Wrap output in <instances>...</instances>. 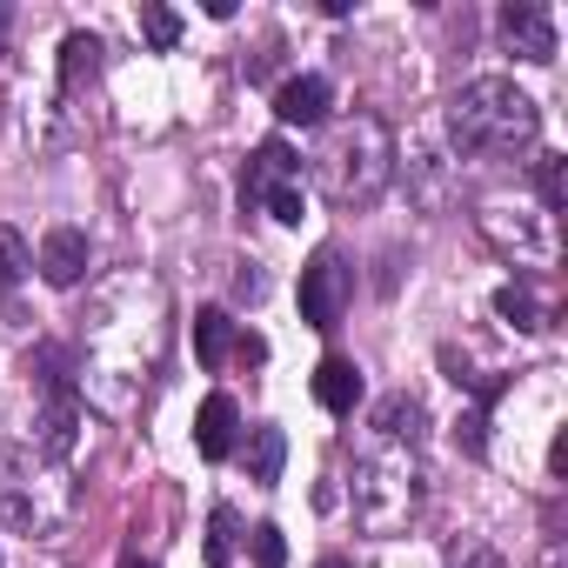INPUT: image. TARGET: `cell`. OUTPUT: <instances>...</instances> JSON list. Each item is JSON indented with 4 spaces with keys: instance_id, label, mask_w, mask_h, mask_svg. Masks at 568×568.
Returning a JSON list of instances; mask_svg holds the SVG:
<instances>
[{
    "instance_id": "cell-2",
    "label": "cell",
    "mask_w": 568,
    "mask_h": 568,
    "mask_svg": "<svg viewBox=\"0 0 568 568\" xmlns=\"http://www.w3.org/2000/svg\"><path fill=\"white\" fill-rule=\"evenodd\" d=\"M395 134H388V121L382 114H355V121H342L328 141H322V154H315V187L335 201V207H368L388 181H395Z\"/></svg>"
},
{
    "instance_id": "cell-26",
    "label": "cell",
    "mask_w": 568,
    "mask_h": 568,
    "mask_svg": "<svg viewBox=\"0 0 568 568\" xmlns=\"http://www.w3.org/2000/svg\"><path fill=\"white\" fill-rule=\"evenodd\" d=\"M315 568H355V561H342V555H328V561H315Z\"/></svg>"
},
{
    "instance_id": "cell-24",
    "label": "cell",
    "mask_w": 568,
    "mask_h": 568,
    "mask_svg": "<svg viewBox=\"0 0 568 568\" xmlns=\"http://www.w3.org/2000/svg\"><path fill=\"white\" fill-rule=\"evenodd\" d=\"M455 561H468V568H501V555H488V548H468V555L455 548Z\"/></svg>"
},
{
    "instance_id": "cell-22",
    "label": "cell",
    "mask_w": 568,
    "mask_h": 568,
    "mask_svg": "<svg viewBox=\"0 0 568 568\" xmlns=\"http://www.w3.org/2000/svg\"><path fill=\"white\" fill-rule=\"evenodd\" d=\"M247 548H254V568H288V535H281L274 521H261L247 535Z\"/></svg>"
},
{
    "instance_id": "cell-11",
    "label": "cell",
    "mask_w": 568,
    "mask_h": 568,
    "mask_svg": "<svg viewBox=\"0 0 568 568\" xmlns=\"http://www.w3.org/2000/svg\"><path fill=\"white\" fill-rule=\"evenodd\" d=\"M315 402H322L328 415H355V402H362V368H355L348 355H328V362L315 368Z\"/></svg>"
},
{
    "instance_id": "cell-8",
    "label": "cell",
    "mask_w": 568,
    "mask_h": 568,
    "mask_svg": "<svg viewBox=\"0 0 568 568\" xmlns=\"http://www.w3.org/2000/svg\"><path fill=\"white\" fill-rule=\"evenodd\" d=\"M74 435H81V395H74V388H68V395H48V408H41V422H34L41 455H48V462H68V455H74Z\"/></svg>"
},
{
    "instance_id": "cell-14",
    "label": "cell",
    "mask_w": 568,
    "mask_h": 568,
    "mask_svg": "<svg viewBox=\"0 0 568 568\" xmlns=\"http://www.w3.org/2000/svg\"><path fill=\"white\" fill-rule=\"evenodd\" d=\"M101 34H68L61 41V88H81V81H94L101 74Z\"/></svg>"
},
{
    "instance_id": "cell-3",
    "label": "cell",
    "mask_w": 568,
    "mask_h": 568,
    "mask_svg": "<svg viewBox=\"0 0 568 568\" xmlns=\"http://www.w3.org/2000/svg\"><path fill=\"white\" fill-rule=\"evenodd\" d=\"M415 508H422V462H415V448L388 442L382 462H362V468H355V521H362V528L388 535V528H402Z\"/></svg>"
},
{
    "instance_id": "cell-17",
    "label": "cell",
    "mask_w": 568,
    "mask_h": 568,
    "mask_svg": "<svg viewBox=\"0 0 568 568\" xmlns=\"http://www.w3.org/2000/svg\"><path fill=\"white\" fill-rule=\"evenodd\" d=\"M28 368H34L41 395H68V388H74V375H68V348H34Z\"/></svg>"
},
{
    "instance_id": "cell-6",
    "label": "cell",
    "mask_w": 568,
    "mask_h": 568,
    "mask_svg": "<svg viewBox=\"0 0 568 568\" xmlns=\"http://www.w3.org/2000/svg\"><path fill=\"white\" fill-rule=\"evenodd\" d=\"M335 108V81L328 74H295V81H281L274 88V114L281 128H322Z\"/></svg>"
},
{
    "instance_id": "cell-10",
    "label": "cell",
    "mask_w": 568,
    "mask_h": 568,
    "mask_svg": "<svg viewBox=\"0 0 568 568\" xmlns=\"http://www.w3.org/2000/svg\"><path fill=\"white\" fill-rule=\"evenodd\" d=\"M41 274L54 281V288H74V281L88 274V234L81 227H54L41 241Z\"/></svg>"
},
{
    "instance_id": "cell-12",
    "label": "cell",
    "mask_w": 568,
    "mask_h": 568,
    "mask_svg": "<svg viewBox=\"0 0 568 568\" xmlns=\"http://www.w3.org/2000/svg\"><path fill=\"white\" fill-rule=\"evenodd\" d=\"M281 462H288V435H281L274 422H261V428L247 435V481L274 488V481H281Z\"/></svg>"
},
{
    "instance_id": "cell-20",
    "label": "cell",
    "mask_w": 568,
    "mask_h": 568,
    "mask_svg": "<svg viewBox=\"0 0 568 568\" xmlns=\"http://www.w3.org/2000/svg\"><path fill=\"white\" fill-rule=\"evenodd\" d=\"M141 34H148V48H154V54H168V48L181 41V14H174V8H161V0H148V8H141Z\"/></svg>"
},
{
    "instance_id": "cell-5",
    "label": "cell",
    "mask_w": 568,
    "mask_h": 568,
    "mask_svg": "<svg viewBox=\"0 0 568 568\" xmlns=\"http://www.w3.org/2000/svg\"><path fill=\"white\" fill-rule=\"evenodd\" d=\"M501 41L521 61L548 68L555 61V21H548V8H535V0H508V8H501Z\"/></svg>"
},
{
    "instance_id": "cell-27",
    "label": "cell",
    "mask_w": 568,
    "mask_h": 568,
    "mask_svg": "<svg viewBox=\"0 0 568 568\" xmlns=\"http://www.w3.org/2000/svg\"><path fill=\"white\" fill-rule=\"evenodd\" d=\"M0 34H8V8H0Z\"/></svg>"
},
{
    "instance_id": "cell-9",
    "label": "cell",
    "mask_w": 568,
    "mask_h": 568,
    "mask_svg": "<svg viewBox=\"0 0 568 568\" xmlns=\"http://www.w3.org/2000/svg\"><path fill=\"white\" fill-rule=\"evenodd\" d=\"M234 435H241V408H234L227 395H207L201 415H194V448H201L207 462H227V455H234Z\"/></svg>"
},
{
    "instance_id": "cell-13",
    "label": "cell",
    "mask_w": 568,
    "mask_h": 568,
    "mask_svg": "<svg viewBox=\"0 0 568 568\" xmlns=\"http://www.w3.org/2000/svg\"><path fill=\"white\" fill-rule=\"evenodd\" d=\"M227 348H234V322H227V308H194V362H201V368H221Z\"/></svg>"
},
{
    "instance_id": "cell-25",
    "label": "cell",
    "mask_w": 568,
    "mask_h": 568,
    "mask_svg": "<svg viewBox=\"0 0 568 568\" xmlns=\"http://www.w3.org/2000/svg\"><path fill=\"white\" fill-rule=\"evenodd\" d=\"M114 568H154V561H141V555H121V561H114Z\"/></svg>"
},
{
    "instance_id": "cell-19",
    "label": "cell",
    "mask_w": 568,
    "mask_h": 568,
    "mask_svg": "<svg viewBox=\"0 0 568 568\" xmlns=\"http://www.w3.org/2000/svg\"><path fill=\"white\" fill-rule=\"evenodd\" d=\"M34 267V247H28V234L21 227H0V288H14V281Z\"/></svg>"
},
{
    "instance_id": "cell-18",
    "label": "cell",
    "mask_w": 568,
    "mask_h": 568,
    "mask_svg": "<svg viewBox=\"0 0 568 568\" xmlns=\"http://www.w3.org/2000/svg\"><path fill=\"white\" fill-rule=\"evenodd\" d=\"M234 535H241V515L234 508H214L207 515V568H227L234 561Z\"/></svg>"
},
{
    "instance_id": "cell-23",
    "label": "cell",
    "mask_w": 568,
    "mask_h": 568,
    "mask_svg": "<svg viewBox=\"0 0 568 568\" xmlns=\"http://www.w3.org/2000/svg\"><path fill=\"white\" fill-rule=\"evenodd\" d=\"M455 442H462L468 455H481V448H488V415H481V408H468V415L455 422Z\"/></svg>"
},
{
    "instance_id": "cell-4",
    "label": "cell",
    "mask_w": 568,
    "mask_h": 568,
    "mask_svg": "<svg viewBox=\"0 0 568 568\" xmlns=\"http://www.w3.org/2000/svg\"><path fill=\"white\" fill-rule=\"evenodd\" d=\"M348 295H355V267L335 254V247H322L308 267H302V322L308 328H342V315H348Z\"/></svg>"
},
{
    "instance_id": "cell-16",
    "label": "cell",
    "mask_w": 568,
    "mask_h": 568,
    "mask_svg": "<svg viewBox=\"0 0 568 568\" xmlns=\"http://www.w3.org/2000/svg\"><path fill=\"white\" fill-rule=\"evenodd\" d=\"M535 194H541V207H548V221H555L561 201H568V161H561V154H535Z\"/></svg>"
},
{
    "instance_id": "cell-21",
    "label": "cell",
    "mask_w": 568,
    "mask_h": 568,
    "mask_svg": "<svg viewBox=\"0 0 568 568\" xmlns=\"http://www.w3.org/2000/svg\"><path fill=\"white\" fill-rule=\"evenodd\" d=\"M261 207H267L281 227H295V221L308 214V194H302V181H281V187H267V194H261Z\"/></svg>"
},
{
    "instance_id": "cell-1",
    "label": "cell",
    "mask_w": 568,
    "mask_h": 568,
    "mask_svg": "<svg viewBox=\"0 0 568 568\" xmlns=\"http://www.w3.org/2000/svg\"><path fill=\"white\" fill-rule=\"evenodd\" d=\"M448 134H455L462 154H521V148H535V134H541V108H535L515 81L481 74V81H468V88L448 101Z\"/></svg>"
},
{
    "instance_id": "cell-7",
    "label": "cell",
    "mask_w": 568,
    "mask_h": 568,
    "mask_svg": "<svg viewBox=\"0 0 568 568\" xmlns=\"http://www.w3.org/2000/svg\"><path fill=\"white\" fill-rule=\"evenodd\" d=\"M281 181H302V161H295L288 141H261L254 161H247V174H241V207H261V194L281 187Z\"/></svg>"
},
{
    "instance_id": "cell-15",
    "label": "cell",
    "mask_w": 568,
    "mask_h": 568,
    "mask_svg": "<svg viewBox=\"0 0 568 568\" xmlns=\"http://www.w3.org/2000/svg\"><path fill=\"white\" fill-rule=\"evenodd\" d=\"M495 315H501V322H515L521 335L548 328V322H541V308H535V295L521 288V281H508V288H495Z\"/></svg>"
}]
</instances>
